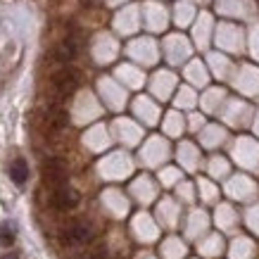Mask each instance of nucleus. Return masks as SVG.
<instances>
[{
	"label": "nucleus",
	"mask_w": 259,
	"mask_h": 259,
	"mask_svg": "<svg viewBox=\"0 0 259 259\" xmlns=\"http://www.w3.org/2000/svg\"><path fill=\"white\" fill-rule=\"evenodd\" d=\"M46 181L48 183H53V186H64V181H67V166H64V162L62 159H57V157H53V159H48L46 162Z\"/></svg>",
	"instance_id": "4"
},
{
	"label": "nucleus",
	"mask_w": 259,
	"mask_h": 259,
	"mask_svg": "<svg viewBox=\"0 0 259 259\" xmlns=\"http://www.w3.org/2000/svg\"><path fill=\"white\" fill-rule=\"evenodd\" d=\"M76 86H79V71L71 69V67H64V69H60L55 76H53V88L57 91L60 98L71 95L76 91Z\"/></svg>",
	"instance_id": "1"
},
{
	"label": "nucleus",
	"mask_w": 259,
	"mask_h": 259,
	"mask_svg": "<svg viewBox=\"0 0 259 259\" xmlns=\"http://www.w3.org/2000/svg\"><path fill=\"white\" fill-rule=\"evenodd\" d=\"M62 240L67 245H86L93 240V228L88 224H74L62 233Z\"/></svg>",
	"instance_id": "2"
},
{
	"label": "nucleus",
	"mask_w": 259,
	"mask_h": 259,
	"mask_svg": "<svg viewBox=\"0 0 259 259\" xmlns=\"http://www.w3.org/2000/svg\"><path fill=\"white\" fill-rule=\"evenodd\" d=\"M74 55H76V43H74V38L62 40V43L57 46V50H55V57L60 60V62H64V64L71 62Z\"/></svg>",
	"instance_id": "6"
},
{
	"label": "nucleus",
	"mask_w": 259,
	"mask_h": 259,
	"mask_svg": "<svg viewBox=\"0 0 259 259\" xmlns=\"http://www.w3.org/2000/svg\"><path fill=\"white\" fill-rule=\"evenodd\" d=\"M10 179L15 181L17 186H24L26 179H29V164H26V159L17 157L12 164H10Z\"/></svg>",
	"instance_id": "5"
},
{
	"label": "nucleus",
	"mask_w": 259,
	"mask_h": 259,
	"mask_svg": "<svg viewBox=\"0 0 259 259\" xmlns=\"http://www.w3.org/2000/svg\"><path fill=\"white\" fill-rule=\"evenodd\" d=\"M3 259H19V254H17V252H10V254H3Z\"/></svg>",
	"instance_id": "9"
},
{
	"label": "nucleus",
	"mask_w": 259,
	"mask_h": 259,
	"mask_svg": "<svg viewBox=\"0 0 259 259\" xmlns=\"http://www.w3.org/2000/svg\"><path fill=\"white\" fill-rule=\"evenodd\" d=\"M79 193L74 188H69V186H60V188H55V193H53V207H57V209H62V212H67V209H74L76 204H79Z\"/></svg>",
	"instance_id": "3"
},
{
	"label": "nucleus",
	"mask_w": 259,
	"mask_h": 259,
	"mask_svg": "<svg viewBox=\"0 0 259 259\" xmlns=\"http://www.w3.org/2000/svg\"><path fill=\"white\" fill-rule=\"evenodd\" d=\"M0 243L3 245L15 243V226H12V224H3V226H0Z\"/></svg>",
	"instance_id": "8"
},
{
	"label": "nucleus",
	"mask_w": 259,
	"mask_h": 259,
	"mask_svg": "<svg viewBox=\"0 0 259 259\" xmlns=\"http://www.w3.org/2000/svg\"><path fill=\"white\" fill-rule=\"evenodd\" d=\"M50 124L55 126V128L67 126V112L60 110V107H53V110H50Z\"/></svg>",
	"instance_id": "7"
}]
</instances>
